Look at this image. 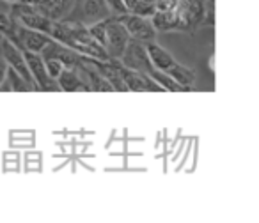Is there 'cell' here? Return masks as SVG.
Listing matches in <instances>:
<instances>
[{"mask_svg": "<svg viewBox=\"0 0 259 223\" xmlns=\"http://www.w3.org/2000/svg\"><path fill=\"white\" fill-rule=\"evenodd\" d=\"M41 57L57 59L59 62L64 64V68H78V66L82 64V55L76 53L71 48L64 46V44L57 43V41H52V43L41 51Z\"/></svg>", "mask_w": 259, "mask_h": 223, "instance_id": "11", "label": "cell"}, {"mask_svg": "<svg viewBox=\"0 0 259 223\" xmlns=\"http://www.w3.org/2000/svg\"><path fill=\"white\" fill-rule=\"evenodd\" d=\"M75 4H80V16H82V20H78V22L83 23L85 27L112 16V11L108 9L105 0H75Z\"/></svg>", "mask_w": 259, "mask_h": 223, "instance_id": "10", "label": "cell"}, {"mask_svg": "<svg viewBox=\"0 0 259 223\" xmlns=\"http://www.w3.org/2000/svg\"><path fill=\"white\" fill-rule=\"evenodd\" d=\"M45 61V69H47V75L50 76L52 80H55L57 82V78L61 76V73L64 71V64L62 62H59L57 59H43Z\"/></svg>", "mask_w": 259, "mask_h": 223, "instance_id": "21", "label": "cell"}, {"mask_svg": "<svg viewBox=\"0 0 259 223\" xmlns=\"http://www.w3.org/2000/svg\"><path fill=\"white\" fill-rule=\"evenodd\" d=\"M16 36H18L20 50H29V51H34V53H41V51L54 41L48 34L27 29V27L20 25V23L16 25Z\"/></svg>", "mask_w": 259, "mask_h": 223, "instance_id": "9", "label": "cell"}, {"mask_svg": "<svg viewBox=\"0 0 259 223\" xmlns=\"http://www.w3.org/2000/svg\"><path fill=\"white\" fill-rule=\"evenodd\" d=\"M117 69L121 75L122 82H124L128 92H162V87L158 83H155L148 75L144 73L132 71V69L124 68L121 62L117 61Z\"/></svg>", "mask_w": 259, "mask_h": 223, "instance_id": "7", "label": "cell"}, {"mask_svg": "<svg viewBox=\"0 0 259 223\" xmlns=\"http://www.w3.org/2000/svg\"><path fill=\"white\" fill-rule=\"evenodd\" d=\"M149 78H151L155 83H158L163 90H169V92H180V90H183L169 75H167V73L158 71V69H153V71L149 73Z\"/></svg>", "mask_w": 259, "mask_h": 223, "instance_id": "18", "label": "cell"}, {"mask_svg": "<svg viewBox=\"0 0 259 223\" xmlns=\"http://www.w3.org/2000/svg\"><path fill=\"white\" fill-rule=\"evenodd\" d=\"M8 69H9L8 62H6V59L0 55V85H2V82H4L6 75H8Z\"/></svg>", "mask_w": 259, "mask_h": 223, "instance_id": "24", "label": "cell"}, {"mask_svg": "<svg viewBox=\"0 0 259 223\" xmlns=\"http://www.w3.org/2000/svg\"><path fill=\"white\" fill-rule=\"evenodd\" d=\"M105 2H107L108 9H110L115 16L126 15V9H124V4H122V0H105Z\"/></svg>", "mask_w": 259, "mask_h": 223, "instance_id": "23", "label": "cell"}, {"mask_svg": "<svg viewBox=\"0 0 259 223\" xmlns=\"http://www.w3.org/2000/svg\"><path fill=\"white\" fill-rule=\"evenodd\" d=\"M148 2H153V0H148Z\"/></svg>", "mask_w": 259, "mask_h": 223, "instance_id": "25", "label": "cell"}, {"mask_svg": "<svg viewBox=\"0 0 259 223\" xmlns=\"http://www.w3.org/2000/svg\"><path fill=\"white\" fill-rule=\"evenodd\" d=\"M23 59H25V64L29 68V73L34 78V85L39 90H59V85L55 80H52L47 75V69H45V61L41 57V53H34L29 50H22Z\"/></svg>", "mask_w": 259, "mask_h": 223, "instance_id": "6", "label": "cell"}, {"mask_svg": "<svg viewBox=\"0 0 259 223\" xmlns=\"http://www.w3.org/2000/svg\"><path fill=\"white\" fill-rule=\"evenodd\" d=\"M153 2H148V0H122L128 15L144 16V18H151V15L155 13V4Z\"/></svg>", "mask_w": 259, "mask_h": 223, "instance_id": "17", "label": "cell"}, {"mask_svg": "<svg viewBox=\"0 0 259 223\" xmlns=\"http://www.w3.org/2000/svg\"><path fill=\"white\" fill-rule=\"evenodd\" d=\"M119 62H121L124 68L132 69V71L144 73V75H148V76H149V73L155 69L151 66V62H149L148 51H146V44L141 43V41H135V39L128 41V44H126Z\"/></svg>", "mask_w": 259, "mask_h": 223, "instance_id": "4", "label": "cell"}, {"mask_svg": "<svg viewBox=\"0 0 259 223\" xmlns=\"http://www.w3.org/2000/svg\"><path fill=\"white\" fill-rule=\"evenodd\" d=\"M149 20H151L156 32H172V30H178L176 11H155Z\"/></svg>", "mask_w": 259, "mask_h": 223, "instance_id": "16", "label": "cell"}, {"mask_svg": "<svg viewBox=\"0 0 259 223\" xmlns=\"http://www.w3.org/2000/svg\"><path fill=\"white\" fill-rule=\"evenodd\" d=\"M180 0H155V11H174Z\"/></svg>", "mask_w": 259, "mask_h": 223, "instance_id": "22", "label": "cell"}, {"mask_svg": "<svg viewBox=\"0 0 259 223\" xmlns=\"http://www.w3.org/2000/svg\"><path fill=\"white\" fill-rule=\"evenodd\" d=\"M107 20H100V22L93 23V25L87 27V32H89V36L93 37L96 43H100L101 46L105 44V32H107Z\"/></svg>", "mask_w": 259, "mask_h": 223, "instance_id": "20", "label": "cell"}, {"mask_svg": "<svg viewBox=\"0 0 259 223\" xmlns=\"http://www.w3.org/2000/svg\"><path fill=\"white\" fill-rule=\"evenodd\" d=\"M119 22L124 25L126 32H128L130 39L141 41V43H151L156 39V30L153 27L151 20L144 18V16H135V15H119L117 16Z\"/></svg>", "mask_w": 259, "mask_h": 223, "instance_id": "5", "label": "cell"}, {"mask_svg": "<svg viewBox=\"0 0 259 223\" xmlns=\"http://www.w3.org/2000/svg\"><path fill=\"white\" fill-rule=\"evenodd\" d=\"M16 2L27 6V8L39 13V15L47 16L52 22L64 20L73 11V6H75V0H16Z\"/></svg>", "mask_w": 259, "mask_h": 223, "instance_id": "3", "label": "cell"}, {"mask_svg": "<svg viewBox=\"0 0 259 223\" xmlns=\"http://www.w3.org/2000/svg\"><path fill=\"white\" fill-rule=\"evenodd\" d=\"M27 85H29V83H27L25 80H23L22 76L15 71V69L9 68L8 75H6V78H4V82H2V85H0V89L2 90H27Z\"/></svg>", "mask_w": 259, "mask_h": 223, "instance_id": "19", "label": "cell"}, {"mask_svg": "<svg viewBox=\"0 0 259 223\" xmlns=\"http://www.w3.org/2000/svg\"><path fill=\"white\" fill-rule=\"evenodd\" d=\"M146 51H148V57H149L151 66L155 69H158V71L165 73L167 69H169L174 62H176V59H174L172 55L165 50V48H162L160 44H156L155 41H151V43H146Z\"/></svg>", "mask_w": 259, "mask_h": 223, "instance_id": "13", "label": "cell"}, {"mask_svg": "<svg viewBox=\"0 0 259 223\" xmlns=\"http://www.w3.org/2000/svg\"><path fill=\"white\" fill-rule=\"evenodd\" d=\"M178 16V30L180 32L194 34L197 27L204 25L206 18V4L204 0H180L176 6Z\"/></svg>", "mask_w": 259, "mask_h": 223, "instance_id": "1", "label": "cell"}, {"mask_svg": "<svg viewBox=\"0 0 259 223\" xmlns=\"http://www.w3.org/2000/svg\"><path fill=\"white\" fill-rule=\"evenodd\" d=\"M76 69L82 71L83 75L87 76V85H89L91 90H96V92H114V89H112V85L107 82V78L101 76L100 73L93 68V66L82 62Z\"/></svg>", "mask_w": 259, "mask_h": 223, "instance_id": "14", "label": "cell"}, {"mask_svg": "<svg viewBox=\"0 0 259 223\" xmlns=\"http://www.w3.org/2000/svg\"><path fill=\"white\" fill-rule=\"evenodd\" d=\"M165 73L183 90H190L192 85H194V82H195V73H194V69H190V68H187V66L180 64V62H174V64L170 66V68L167 69Z\"/></svg>", "mask_w": 259, "mask_h": 223, "instance_id": "15", "label": "cell"}, {"mask_svg": "<svg viewBox=\"0 0 259 223\" xmlns=\"http://www.w3.org/2000/svg\"><path fill=\"white\" fill-rule=\"evenodd\" d=\"M130 36L126 32L124 25L117 20V16H110L107 22V32H105V51L110 61H119L124 51Z\"/></svg>", "mask_w": 259, "mask_h": 223, "instance_id": "2", "label": "cell"}, {"mask_svg": "<svg viewBox=\"0 0 259 223\" xmlns=\"http://www.w3.org/2000/svg\"><path fill=\"white\" fill-rule=\"evenodd\" d=\"M0 55L6 59L9 68L15 69L29 85H34V78L29 73V68H27V64H25L22 50H20L18 46H15L9 39H6V37H0Z\"/></svg>", "mask_w": 259, "mask_h": 223, "instance_id": "8", "label": "cell"}, {"mask_svg": "<svg viewBox=\"0 0 259 223\" xmlns=\"http://www.w3.org/2000/svg\"><path fill=\"white\" fill-rule=\"evenodd\" d=\"M57 85L62 92H89L91 90L87 82L80 78L76 68H66L57 78Z\"/></svg>", "mask_w": 259, "mask_h": 223, "instance_id": "12", "label": "cell"}]
</instances>
